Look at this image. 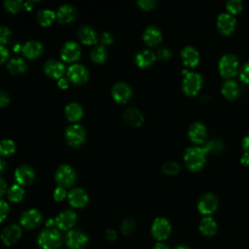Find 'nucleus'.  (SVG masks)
Masks as SVG:
<instances>
[{
	"instance_id": "6e6552de",
	"label": "nucleus",
	"mask_w": 249,
	"mask_h": 249,
	"mask_svg": "<svg viewBox=\"0 0 249 249\" xmlns=\"http://www.w3.org/2000/svg\"><path fill=\"white\" fill-rule=\"evenodd\" d=\"M152 235L159 241L166 239L171 232V225L166 218L158 217L154 220L151 227Z\"/></svg>"
},
{
	"instance_id": "aec40b11",
	"label": "nucleus",
	"mask_w": 249,
	"mask_h": 249,
	"mask_svg": "<svg viewBox=\"0 0 249 249\" xmlns=\"http://www.w3.org/2000/svg\"><path fill=\"white\" fill-rule=\"evenodd\" d=\"M180 56H181V60L183 62V64L185 66H187L188 68H194V67L197 66V64L200 60L198 51L192 46L184 47L181 50Z\"/></svg>"
},
{
	"instance_id": "58836bf2",
	"label": "nucleus",
	"mask_w": 249,
	"mask_h": 249,
	"mask_svg": "<svg viewBox=\"0 0 249 249\" xmlns=\"http://www.w3.org/2000/svg\"><path fill=\"white\" fill-rule=\"evenodd\" d=\"M162 172L167 175H176L180 171V164L176 161H166L162 164Z\"/></svg>"
},
{
	"instance_id": "c03bdc74",
	"label": "nucleus",
	"mask_w": 249,
	"mask_h": 249,
	"mask_svg": "<svg viewBox=\"0 0 249 249\" xmlns=\"http://www.w3.org/2000/svg\"><path fill=\"white\" fill-rule=\"evenodd\" d=\"M67 194H68V193L66 192V189H65V188L58 186L57 188L54 189L53 194V196L54 200H56V201H62V200L67 196Z\"/></svg>"
},
{
	"instance_id": "ea45409f",
	"label": "nucleus",
	"mask_w": 249,
	"mask_h": 249,
	"mask_svg": "<svg viewBox=\"0 0 249 249\" xmlns=\"http://www.w3.org/2000/svg\"><path fill=\"white\" fill-rule=\"evenodd\" d=\"M135 222L133 219L131 218H126L124 219L123 222H122V225H121V231L124 234V235H128L130 234L134 229H135Z\"/></svg>"
},
{
	"instance_id": "37998d69",
	"label": "nucleus",
	"mask_w": 249,
	"mask_h": 249,
	"mask_svg": "<svg viewBox=\"0 0 249 249\" xmlns=\"http://www.w3.org/2000/svg\"><path fill=\"white\" fill-rule=\"evenodd\" d=\"M137 6L144 11H150L156 8L158 5V2L155 0H139L136 2Z\"/></svg>"
},
{
	"instance_id": "7ed1b4c3",
	"label": "nucleus",
	"mask_w": 249,
	"mask_h": 249,
	"mask_svg": "<svg viewBox=\"0 0 249 249\" xmlns=\"http://www.w3.org/2000/svg\"><path fill=\"white\" fill-rule=\"evenodd\" d=\"M61 242L60 232L53 228L43 230L37 238V243L41 249H58Z\"/></svg>"
},
{
	"instance_id": "cd10ccee",
	"label": "nucleus",
	"mask_w": 249,
	"mask_h": 249,
	"mask_svg": "<svg viewBox=\"0 0 249 249\" xmlns=\"http://www.w3.org/2000/svg\"><path fill=\"white\" fill-rule=\"evenodd\" d=\"M221 92L223 96L228 100H233L237 98L240 94V87L233 80H227L221 88Z\"/></svg>"
},
{
	"instance_id": "c85d7f7f",
	"label": "nucleus",
	"mask_w": 249,
	"mask_h": 249,
	"mask_svg": "<svg viewBox=\"0 0 249 249\" xmlns=\"http://www.w3.org/2000/svg\"><path fill=\"white\" fill-rule=\"evenodd\" d=\"M64 114L68 121L77 122L82 119L84 115L83 107L77 102H70L64 108Z\"/></svg>"
},
{
	"instance_id": "49530a36",
	"label": "nucleus",
	"mask_w": 249,
	"mask_h": 249,
	"mask_svg": "<svg viewBox=\"0 0 249 249\" xmlns=\"http://www.w3.org/2000/svg\"><path fill=\"white\" fill-rule=\"evenodd\" d=\"M157 55L160 58V59H168L171 56V52L168 48L166 47H161L160 49H158L157 52Z\"/></svg>"
},
{
	"instance_id": "864d4df0",
	"label": "nucleus",
	"mask_w": 249,
	"mask_h": 249,
	"mask_svg": "<svg viewBox=\"0 0 249 249\" xmlns=\"http://www.w3.org/2000/svg\"><path fill=\"white\" fill-rule=\"evenodd\" d=\"M241 145H242V148H243L244 152L249 153V133L243 137Z\"/></svg>"
},
{
	"instance_id": "603ef678",
	"label": "nucleus",
	"mask_w": 249,
	"mask_h": 249,
	"mask_svg": "<svg viewBox=\"0 0 249 249\" xmlns=\"http://www.w3.org/2000/svg\"><path fill=\"white\" fill-rule=\"evenodd\" d=\"M69 80L67 79V77H62L60 79L57 80V86L60 88V89H67L68 86H69Z\"/></svg>"
},
{
	"instance_id": "4be33fe9",
	"label": "nucleus",
	"mask_w": 249,
	"mask_h": 249,
	"mask_svg": "<svg viewBox=\"0 0 249 249\" xmlns=\"http://www.w3.org/2000/svg\"><path fill=\"white\" fill-rule=\"evenodd\" d=\"M143 41L149 47L159 45L162 40V33L160 29L156 25H148L142 34Z\"/></svg>"
},
{
	"instance_id": "e2e57ef3",
	"label": "nucleus",
	"mask_w": 249,
	"mask_h": 249,
	"mask_svg": "<svg viewBox=\"0 0 249 249\" xmlns=\"http://www.w3.org/2000/svg\"><path fill=\"white\" fill-rule=\"evenodd\" d=\"M18 50H20V45H18V44L15 45V47H14V51H15V52H18Z\"/></svg>"
},
{
	"instance_id": "4468645a",
	"label": "nucleus",
	"mask_w": 249,
	"mask_h": 249,
	"mask_svg": "<svg viewBox=\"0 0 249 249\" xmlns=\"http://www.w3.org/2000/svg\"><path fill=\"white\" fill-rule=\"evenodd\" d=\"M218 208V198L212 193H206L197 201V210L203 215H210Z\"/></svg>"
},
{
	"instance_id": "4c0bfd02",
	"label": "nucleus",
	"mask_w": 249,
	"mask_h": 249,
	"mask_svg": "<svg viewBox=\"0 0 249 249\" xmlns=\"http://www.w3.org/2000/svg\"><path fill=\"white\" fill-rule=\"evenodd\" d=\"M23 2L20 0H7L3 2L4 8L11 14H17L23 7Z\"/></svg>"
},
{
	"instance_id": "6ab92c4d",
	"label": "nucleus",
	"mask_w": 249,
	"mask_h": 249,
	"mask_svg": "<svg viewBox=\"0 0 249 249\" xmlns=\"http://www.w3.org/2000/svg\"><path fill=\"white\" fill-rule=\"evenodd\" d=\"M188 136L192 142L196 144H202L205 142L207 136V128L202 123L195 122L189 126Z\"/></svg>"
},
{
	"instance_id": "a19ab883",
	"label": "nucleus",
	"mask_w": 249,
	"mask_h": 249,
	"mask_svg": "<svg viewBox=\"0 0 249 249\" xmlns=\"http://www.w3.org/2000/svg\"><path fill=\"white\" fill-rule=\"evenodd\" d=\"M12 38V31L9 27L0 25V45L4 46L10 42Z\"/></svg>"
},
{
	"instance_id": "79ce46f5",
	"label": "nucleus",
	"mask_w": 249,
	"mask_h": 249,
	"mask_svg": "<svg viewBox=\"0 0 249 249\" xmlns=\"http://www.w3.org/2000/svg\"><path fill=\"white\" fill-rule=\"evenodd\" d=\"M239 79L242 83L249 85V61L245 62L241 65L238 71Z\"/></svg>"
},
{
	"instance_id": "f8f14e48",
	"label": "nucleus",
	"mask_w": 249,
	"mask_h": 249,
	"mask_svg": "<svg viewBox=\"0 0 249 249\" xmlns=\"http://www.w3.org/2000/svg\"><path fill=\"white\" fill-rule=\"evenodd\" d=\"M81 47L75 41H67L60 50V57L65 62H75L81 56Z\"/></svg>"
},
{
	"instance_id": "c9c22d12",
	"label": "nucleus",
	"mask_w": 249,
	"mask_h": 249,
	"mask_svg": "<svg viewBox=\"0 0 249 249\" xmlns=\"http://www.w3.org/2000/svg\"><path fill=\"white\" fill-rule=\"evenodd\" d=\"M16 143L14 142V140L6 138V139H2L0 141V155L7 157L10 156L12 154L15 153L16 151Z\"/></svg>"
},
{
	"instance_id": "f257e3e1",
	"label": "nucleus",
	"mask_w": 249,
	"mask_h": 249,
	"mask_svg": "<svg viewBox=\"0 0 249 249\" xmlns=\"http://www.w3.org/2000/svg\"><path fill=\"white\" fill-rule=\"evenodd\" d=\"M206 161V153L201 147L193 146L186 149L184 153V162L191 171L200 170Z\"/></svg>"
},
{
	"instance_id": "8fccbe9b",
	"label": "nucleus",
	"mask_w": 249,
	"mask_h": 249,
	"mask_svg": "<svg viewBox=\"0 0 249 249\" xmlns=\"http://www.w3.org/2000/svg\"><path fill=\"white\" fill-rule=\"evenodd\" d=\"M9 56V51L6 47L0 45V64L5 62Z\"/></svg>"
},
{
	"instance_id": "9d476101",
	"label": "nucleus",
	"mask_w": 249,
	"mask_h": 249,
	"mask_svg": "<svg viewBox=\"0 0 249 249\" xmlns=\"http://www.w3.org/2000/svg\"><path fill=\"white\" fill-rule=\"evenodd\" d=\"M43 220L42 213L35 208H30L25 210L19 218V224L22 228L26 230H33L37 228Z\"/></svg>"
},
{
	"instance_id": "ddd939ff",
	"label": "nucleus",
	"mask_w": 249,
	"mask_h": 249,
	"mask_svg": "<svg viewBox=\"0 0 249 249\" xmlns=\"http://www.w3.org/2000/svg\"><path fill=\"white\" fill-rule=\"evenodd\" d=\"M77 222V214L70 209L63 210L54 218V224L60 231H70Z\"/></svg>"
},
{
	"instance_id": "1a4fd4ad",
	"label": "nucleus",
	"mask_w": 249,
	"mask_h": 249,
	"mask_svg": "<svg viewBox=\"0 0 249 249\" xmlns=\"http://www.w3.org/2000/svg\"><path fill=\"white\" fill-rule=\"evenodd\" d=\"M89 242L87 233L80 230H70L66 232L65 243L70 249H83Z\"/></svg>"
},
{
	"instance_id": "393cba45",
	"label": "nucleus",
	"mask_w": 249,
	"mask_h": 249,
	"mask_svg": "<svg viewBox=\"0 0 249 249\" xmlns=\"http://www.w3.org/2000/svg\"><path fill=\"white\" fill-rule=\"evenodd\" d=\"M78 38L85 45H93L97 42V34L93 27L88 24L80 26L77 32Z\"/></svg>"
},
{
	"instance_id": "5701e85b",
	"label": "nucleus",
	"mask_w": 249,
	"mask_h": 249,
	"mask_svg": "<svg viewBox=\"0 0 249 249\" xmlns=\"http://www.w3.org/2000/svg\"><path fill=\"white\" fill-rule=\"evenodd\" d=\"M43 51H44L43 44L37 40L27 41L21 47V52L23 55L29 59H33L40 56Z\"/></svg>"
},
{
	"instance_id": "72a5a7b5",
	"label": "nucleus",
	"mask_w": 249,
	"mask_h": 249,
	"mask_svg": "<svg viewBox=\"0 0 249 249\" xmlns=\"http://www.w3.org/2000/svg\"><path fill=\"white\" fill-rule=\"evenodd\" d=\"M24 189L22 186L18 184H14L7 190V196L10 201L12 202H18L20 201L24 196Z\"/></svg>"
},
{
	"instance_id": "de8ad7c7",
	"label": "nucleus",
	"mask_w": 249,
	"mask_h": 249,
	"mask_svg": "<svg viewBox=\"0 0 249 249\" xmlns=\"http://www.w3.org/2000/svg\"><path fill=\"white\" fill-rule=\"evenodd\" d=\"M10 101H11V98L8 92L0 89V108L7 106L10 103Z\"/></svg>"
},
{
	"instance_id": "2eb2a0df",
	"label": "nucleus",
	"mask_w": 249,
	"mask_h": 249,
	"mask_svg": "<svg viewBox=\"0 0 249 249\" xmlns=\"http://www.w3.org/2000/svg\"><path fill=\"white\" fill-rule=\"evenodd\" d=\"M22 230L21 227L17 224H11L7 226L0 234V239L4 245L11 246L17 243L21 237Z\"/></svg>"
},
{
	"instance_id": "c756f323",
	"label": "nucleus",
	"mask_w": 249,
	"mask_h": 249,
	"mask_svg": "<svg viewBox=\"0 0 249 249\" xmlns=\"http://www.w3.org/2000/svg\"><path fill=\"white\" fill-rule=\"evenodd\" d=\"M7 69L13 75H19L27 70V64L21 57H13L8 61Z\"/></svg>"
},
{
	"instance_id": "a878e982",
	"label": "nucleus",
	"mask_w": 249,
	"mask_h": 249,
	"mask_svg": "<svg viewBox=\"0 0 249 249\" xmlns=\"http://www.w3.org/2000/svg\"><path fill=\"white\" fill-rule=\"evenodd\" d=\"M156 58H157V55L153 51L145 49V50L139 51L135 54L134 60L138 67L146 68V67L152 65L156 61Z\"/></svg>"
},
{
	"instance_id": "423d86ee",
	"label": "nucleus",
	"mask_w": 249,
	"mask_h": 249,
	"mask_svg": "<svg viewBox=\"0 0 249 249\" xmlns=\"http://www.w3.org/2000/svg\"><path fill=\"white\" fill-rule=\"evenodd\" d=\"M64 135L66 142L74 148L81 146L86 140V130L79 124L68 125L65 129Z\"/></svg>"
},
{
	"instance_id": "412c9836",
	"label": "nucleus",
	"mask_w": 249,
	"mask_h": 249,
	"mask_svg": "<svg viewBox=\"0 0 249 249\" xmlns=\"http://www.w3.org/2000/svg\"><path fill=\"white\" fill-rule=\"evenodd\" d=\"M43 70L47 76L53 79H60L65 72L64 64L56 59H49L45 62Z\"/></svg>"
},
{
	"instance_id": "dca6fc26",
	"label": "nucleus",
	"mask_w": 249,
	"mask_h": 249,
	"mask_svg": "<svg viewBox=\"0 0 249 249\" xmlns=\"http://www.w3.org/2000/svg\"><path fill=\"white\" fill-rule=\"evenodd\" d=\"M112 97L118 103H125L132 95L130 86L124 82H118L112 87Z\"/></svg>"
},
{
	"instance_id": "e433bc0d",
	"label": "nucleus",
	"mask_w": 249,
	"mask_h": 249,
	"mask_svg": "<svg viewBox=\"0 0 249 249\" xmlns=\"http://www.w3.org/2000/svg\"><path fill=\"white\" fill-rule=\"evenodd\" d=\"M226 9L230 15H237L243 9V2L241 0H230L226 3Z\"/></svg>"
},
{
	"instance_id": "052dcab7",
	"label": "nucleus",
	"mask_w": 249,
	"mask_h": 249,
	"mask_svg": "<svg viewBox=\"0 0 249 249\" xmlns=\"http://www.w3.org/2000/svg\"><path fill=\"white\" fill-rule=\"evenodd\" d=\"M5 168V161L0 158V173L4 170Z\"/></svg>"
},
{
	"instance_id": "2f4dec72",
	"label": "nucleus",
	"mask_w": 249,
	"mask_h": 249,
	"mask_svg": "<svg viewBox=\"0 0 249 249\" xmlns=\"http://www.w3.org/2000/svg\"><path fill=\"white\" fill-rule=\"evenodd\" d=\"M199 231L204 235H214L217 231V224L215 220L210 216L204 217L199 223Z\"/></svg>"
},
{
	"instance_id": "f704fd0d",
	"label": "nucleus",
	"mask_w": 249,
	"mask_h": 249,
	"mask_svg": "<svg viewBox=\"0 0 249 249\" xmlns=\"http://www.w3.org/2000/svg\"><path fill=\"white\" fill-rule=\"evenodd\" d=\"M201 148L206 154L207 153L216 154V153H220L224 149V144L220 139H211L207 142H204V145Z\"/></svg>"
},
{
	"instance_id": "5fc2aeb1",
	"label": "nucleus",
	"mask_w": 249,
	"mask_h": 249,
	"mask_svg": "<svg viewBox=\"0 0 249 249\" xmlns=\"http://www.w3.org/2000/svg\"><path fill=\"white\" fill-rule=\"evenodd\" d=\"M240 163L245 166L249 165V153L247 152L243 153V155L240 157Z\"/></svg>"
},
{
	"instance_id": "a18cd8bd",
	"label": "nucleus",
	"mask_w": 249,
	"mask_h": 249,
	"mask_svg": "<svg viewBox=\"0 0 249 249\" xmlns=\"http://www.w3.org/2000/svg\"><path fill=\"white\" fill-rule=\"evenodd\" d=\"M10 212V206L9 204L0 198V223H2L8 216Z\"/></svg>"
},
{
	"instance_id": "f03ea898",
	"label": "nucleus",
	"mask_w": 249,
	"mask_h": 249,
	"mask_svg": "<svg viewBox=\"0 0 249 249\" xmlns=\"http://www.w3.org/2000/svg\"><path fill=\"white\" fill-rule=\"evenodd\" d=\"M239 61L235 54L225 53L221 56L218 62L219 73L223 78L231 79L239 71Z\"/></svg>"
},
{
	"instance_id": "0eeeda50",
	"label": "nucleus",
	"mask_w": 249,
	"mask_h": 249,
	"mask_svg": "<svg viewBox=\"0 0 249 249\" xmlns=\"http://www.w3.org/2000/svg\"><path fill=\"white\" fill-rule=\"evenodd\" d=\"M66 77L74 85H83L89 80V70L81 63H74L67 68Z\"/></svg>"
},
{
	"instance_id": "4d7b16f0",
	"label": "nucleus",
	"mask_w": 249,
	"mask_h": 249,
	"mask_svg": "<svg viewBox=\"0 0 249 249\" xmlns=\"http://www.w3.org/2000/svg\"><path fill=\"white\" fill-rule=\"evenodd\" d=\"M153 249H169V247L166 245V244H164V243H162V242H158L155 246H154V248Z\"/></svg>"
},
{
	"instance_id": "bf43d9fd",
	"label": "nucleus",
	"mask_w": 249,
	"mask_h": 249,
	"mask_svg": "<svg viewBox=\"0 0 249 249\" xmlns=\"http://www.w3.org/2000/svg\"><path fill=\"white\" fill-rule=\"evenodd\" d=\"M34 3H35L34 1H27V2H24L23 6L25 7L26 10H31V9H32V5H33Z\"/></svg>"
},
{
	"instance_id": "473e14b6",
	"label": "nucleus",
	"mask_w": 249,
	"mask_h": 249,
	"mask_svg": "<svg viewBox=\"0 0 249 249\" xmlns=\"http://www.w3.org/2000/svg\"><path fill=\"white\" fill-rule=\"evenodd\" d=\"M89 56L93 62L102 63L107 59L108 53L103 45H96L91 49Z\"/></svg>"
},
{
	"instance_id": "39448f33",
	"label": "nucleus",
	"mask_w": 249,
	"mask_h": 249,
	"mask_svg": "<svg viewBox=\"0 0 249 249\" xmlns=\"http://www.w3.org/2000/svg\"><path fill=\"white\" fill-rule=\"evenodd\" d=\"M77 178L75 169L68 164H61L55 171L54 179L58 186L67 188L71 187Z\"/></svg>"
},
{
	"instance_id": "680f3d73",
	"label": "nucleus",
	"mask_w": 249,
	"mask_h": 249,
	"mask_svg": "<svg viewBox=\"0 0 249 249\" xmlns=\"http://www.w3.org/2000/svg\"><path fill=\"white\" fill-rule=\"evenodd\" d=\"M174 249H190V248L187 247V246H184V245H178V246L175 247Z\"/></svg>"
},
{
	"instance_id": "b1692460",
	"label": "nucleus",
	"mask_w": 249,
	"mask_h": 249,
	"mask_svg": "<svg viewBox=\"0 0 249 249\" xmlns=\"http://www.w3.org/2000/svg\"><path fill=\"white\" fill-rule=\"evenodd\" d=\"M55 15L58 22L69 23L75 19L77 11L74 8V6L70 4H63L57 8Z\"/></svg>"
},
{
	"instance_id": "3c124183",
	"label": "nucleus",
	"mask_w": 249,
	"mask_h": 249,
	"mask_svg": "<svg viewBox=\"0 0 249 249\" xmlns=\"http://www.w3.org/2000/svg\"><path fill=\"white\" fill-rule=\"evenodd\" d=\"M105 236H106V238H107L109 241H114V240H116V238H117V231H116L115 230L109 229V230L106 231Z\"/></svg>"
},
{
	"instance_id": "f3484780",
	"label": "nucleus",
	"mask_w": 249,
	"mask_h": 249,
	"mask_svg": "<svg viewBox=\"0 0 249 249\" xmlns=\"http://www.w3.org/2000/svg\"><path fill=\"white\" fill-rule=\"evenodd\" d=\"M69 204L74 208H82L89 202V195L82 188H73L67 194Z\"/></svg>"
},
{
	"instance_id": "20e7f679",
	"label": "nucleus",
	"mask_w": 249,
	"mask_h": 249,
	"mask_svg": "<svg viewBox=\"0 0 249 249\" xmlns=\"http://www.w3.org/2000/svg\"><path fill=\"white\" fill-rule=\"evenodd\" d=\"M202 87V77L197 72H187L182 81V90L189 96L196 95Z\"/></svg>"
},
{
	"instance_id": "9b49d317",
	"label": "nucleus",
	"mask_w": 249,
	"mask_h": 249,
	"mask_svg": "<svg viewBox=\"0 0 249 249\" xmlns=\"http://www.w3.org/2000/svg\"><path fill=\"white\" fill-rule=\"evenodd\" d=\"M217 29L218 31L225 35V36H230L233 33L235 26H236V19L233 16L230 15L227 12L221 13L217 17V21H216Z\"/></svg>"
},
{
	"instance_id": "6e6d98bb",
	"label": "nucleus",
	"mask_w": 249,
	"mask_h": 249,
	"mask_svg": "<svg viewBox=\"0 0 249 249\" xmlns=\"http://www.w3.org/2000/svg\"><path fill=\"white\" fill-rule=\"evenodd\" d=\"M7 191V183L3 178H0V197L6 193Z\"/></svg>"
},
{
	"instance_id": "7c9ffc66",
	"label": "nucleus",
	"mask_w": 249,
	"mask_h": 249,
	"mask_svg": "<svg viewBox=\"0 0 249 249\" xmlns=\"http://www.w3.org/2000/svg\"><path fill=\"white\" fill-rule=\"evenodd\" d=\"M36 18L40 25L49 26L54 21V19L56 18V15H55V12L53 10L42 9L37 13Z\"/></svg>"
},
{
	"instance_id": "a211bd4d",
	"label": "nucleus",
	"mask_w": 249,
	"mask_h": 249,
	"mask_svg": "<svg viewBox=\"0 0 249 249\" xmlns=\"http://www.w3.org/2000/svg\"><path fill=\"white\" fill-rule=\"evenodd\" d=\"M35 178L34 169L28 164H21L15 170V179L17 184L20 186H26L33 182Z\"/></svg>"
},
{
	"instance_id": "13d9d810",
	"label": "nucleus",
	"mask_w": 249,
	"mask_h": 249,
	"mask_svg": "<svg viewBox=\"0 0 249 249\" xmlns=\"http://www.w3.org/2000/svg\"><path fill=\"white\" fill-rule=\"evenodd\" d=\"M53 226H55L54 224V219H48L46 222V227L47 229H52Z\"/></svg>"
},
{
	"instance_id": "09e8293b",
	"label": "nucleus",
	"mask_w": 249,
	"mask_h": 249,
	"mask_svg": "<svg viewBox=\"0 0 249 249\" xmlns=\"http://www.w3.org/2000/svg\"><path fill=\"white\" fill-rule=\"evenodd\" d=\"M100 41L103 45H110L113 43V35L108 32V31H104L102 34H101V37H100Z\"/></svg>"
},
{
	"instance_id": "bb28decb",
	"label": "nucleus",
	"mask_w": 249,
	"mask_h": 249,
	"mask_svg": "<svg viewBox=\"0 0 249 249\" xmlns=\"http://www.w3.org/2000/svg\"><path fill=\"white\" fill-rule=\"evenodd\" d=\"M124 120L131 126H140L144 122L143 114L136 107H128L124 112Z\"/></svg>"
}]
</instances>
